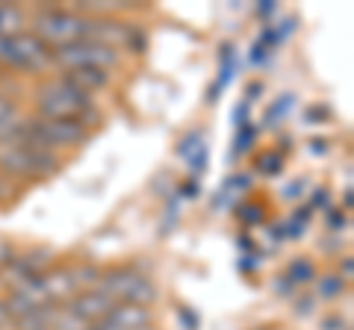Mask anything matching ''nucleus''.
Returning <instances> with one entry per match:
<instances>
[{"instance_id":"1","label":"nucleus","mask_w":354,"mask_h":330,"mask_svg":"<svg viewBox=\"0 0 354 330\" xmlns=\"http://www.w3.org/2000/svg\"><path fill=\"white\" fill-rule=\"evenodd\" d=\"M32 106H36V115L41 118L77 121L88 133L104 124V113L95 104V97L80 92L62 74H50V77L36 80V86H32Z\"/></svg>"},{"instance_id":"2","label":"nucleus","mask_w":354,"mask_h":330,"mask_svg":"<svg viewBox=\"0 0 354 330\" xmlns=\"http://www.w3.org/2000/svg\"><path fill=\"white\" fill-rule=\"evenodd\" d=\"M65 159L59 153L32 145H0V177L9 183H41L62 171Z\"/></svg>"},{"instance_id":"3","label":"nucleus","mask_w":354,"mask_h":330,"mask_svg":"<svg viewBox=\"0 0 354 330\" xmlns=\"http://www.w3.org/2000/svg\"><path fill=\"white\" fill-rule=\"evenodd\" d=\"M30 32L39 36L50 50H59L88 36V18L68 6H41L30 12Z\"/></svg>"},{"instance_id":"4","label":"nucleus","mask_w":354,"mask_h":330,"mask_svg":"<svg viewBox=\"0 0 354 330\" xmlns=\"http://www.w3.org/2000/svg\"><path fill=\"white\" fill-rule=\"evenodd\" d=\"M97 292H104L113 304H136V307H151L157 304L160 289L153 278H148L139 266H113L104 269L97 278Z\"/></svg>"},{"instance_id":"5","label":"nucleus","mask_w":354,"mask_h":330,"mask_svg":"<svg viewBox=\"0 0 354 330\" xmlns=\"http://www.w3.org/2000/svg\"><path fill=\"white\" fill-rule=\"evenodd\" d=\"M0 68L9 71V74H27V77H50L53 71V50L44 45L39 36L32 32H18V36L6 39L3 45V53H0Z\"/></svg>"},{"instance_id":"6","label":"nucleus","mask_w":354,"mask_h":330,"mask_svg":"<svg viewBox=\"0 0 354 330\" xmlns=\"http://www.w3.org/2000/svg\"><path fill=\"white\" fill-rule=\"evenodd\" d=\"M124 62V53L106 45H97L92 39H80L74 45L53 50V68L57 71H80V68H101L115 71Z\"/></svg>"},{"instance_id":"7","label":"nucleus","mask_w":354,"mask_h":330,"mask_svg":"<svg viewBox=\"0 0 354 330\" xmlns=\"http://www.w3.org/2000/svg\"><path fill=\"white\" fill-rule=\"evenodd\" d=\"M50 266H57V254L50 248H30V251H15V257L0 269V283H9V289H15L18 283L30 278H39Z\"/></svg>"},{"instance_id":"8","label":"nucleus","mask_w":354,"mask_h":330,"mask_svg":"<svg viewBox=\"0 0 354 330\" xmlns=\"http://www.w3.org/2000/svg\"><path fill=\"white\" fill-rule=\"evenodd\" d=\"M62 307L77 318V322H83L86 327H92L95 322H101V318L109 316V310H113V301H109L104 292H97V289H83V292H77L74 298L65 301Z\"/></svg>"},{"instance_id":"9","label":"nucleus","mask_w":354,"mask_h":330,"mask_svg":"<svg viewBox=\"0 0 354 330\" xmlns=\"http://www.w3.org/2000/svg\"><path fill=\"white\" fill-rule=\"evenodd\" d=\"M41 283H44V292H48V301L50 304H57V307H62L68 298H74L77 292V286H74V278H71V271H68V262L65 266H50L48 271L41 274Z\"/></svg>"},{"instance_id":"10","label":"nucleus","mask_w":354,"mask_h":330,"mask_svg":"<svg viewBox=\"0 0 354 330\" xmlns=\"http://www.w3.org/2000/svg\"><path fill=\"white\" fill-rule=\"evenodd\" d=\"M109 322L118 330H139L151 324V307H136V304H113L109 310Z\"/></svg>"},{"instance_id":"11","label":"nucleus","mask_w":354,"mask_h":330,"mask_svg":"<svg viewBox=\"0 0 354 330\" xmlns=\"http://www.w3.org/2000/svg\"><path fill=\"white\" fill-rule=\"evenodd\" d=\"M62 77L68 83H74L80 92L86 95H95V92H104L113 86V71H101V68H80V71H62Z\"/></svg>"},{"instance_id":"12","label":"nucleus","mask_w":354,"mask_h":330,"mask_svg":"<svg viewBox=\"0 0 354 330\" xmlns=\"http://www.w3.org/2000/svg\"><path fill=\"white\" fill-rule=\"evenodd\" d=\"M283 278L290 280V283L295 286V292H298L301 286H307V283L316 280V262L310 260V257H295V260H290V266H286Z\"/></svg>"},{"instance_id":"13","label":"nucleus","mask_w":354,"mask_h":330,"mask_svg":"<svg viewBox=\"0 0 354 330\" xmlns=\"http://www.w3.org/2000/svg\"><path fill=\"white\" fill-rule=\"evenodd\" d=\"M313 283H316V286H313L316 298H322V301H337V298H342V295H346V289H348V283L342 280L337 271L319 274V278H316Z\"/></svg>"},{"instance_id":"14","label":"nucleus","mask_w":354,"mask_h":330,"mask_svg":"<svg viewBox=\"0 0 354 330\" xmlns=\"http://www.w3.org/2000/svg\"><path fill=\"white\" fill-rule=\"evenodd\" d=\"M53 313H57V304H50V307H39V310H32L27 316H21L12 322L15 330H50L53 324Z\"/></svg>"},{"instance_id":"15","label":"nucleus","mask_w":354,"mask_h":330,"mask_svg":"<svg viewBox=\"0 0 354 330\" xmlns=\"http://www.w3.org/2000/svg\"><path fill=\"white\" fill-rule=\"evenodd\" d=\"M68 271L74 278V286L77 289H95L97 286V278H101V266H95V262H68Z\"/></svg>"},{"instance_id":"16","label":"nucleus","mask_w":354,"mask_h":330,"mask_svg":"<svg viewBox=\"0 0 354 330\" xmlns=\"http://www.w3.org/2000/svg\"><path fill=\"white\" fill-rule=\"evenodd\" d=\"M24 118L21 115V106L18 101H12V97H3L0 95V142H3L9 133L15 130V124Z\"/></svg>"},{"instance_id":"17","label":"nucleus","mask_w":354,"mask_h":330,"mask_svg":"<svg viewBox=\"0 0 354 330\" xmlns=\"http://www.w3.org/2000/svg\"><path fill=\"white\" fill-rule=\"evenodd\" d=\"M254 168H257L260 174H281L283 168V153L278 148H269V151H260L257 157H254Z\"/></svg>"},{"instance_id":"18","label":"nucleus","mask_w":354,"mask_h":330,"mask_svg":"<svg viewBox=\"0 0 354 330\" xmlns=\"http://www.w3.org/2000/svg\"><path fill=\"white\" fill-rule=\"evenodd\" d=\"M148 50V32L142 30L139 24H130L127 30V39H124V48L121 53H133V57H142V53Z\"/></svg>"},{"instance_id":"19","label":"nucleus","mask_w":354,"mask_h":330,"mask_svg":"<svg viewBox=\"0 0 354 330\" xmlns=\"http://www.w3.org/2000/svg\"><path fill=\"white\" fill-rule=\"evenodd\" d=\"M236 215H239L242 224L254 227V224H263L269 213H266V204H260V201H245V204L236 206Z\"/></svg>"},{"instance_id":"20","label":"nucleus","mask_w":354,"mask_h":330,"mask_svg":"<svg viewBox=\"0 0 354 330\" xmlns=\"http://www.w3.org/2000/svg\"><path fill=\"white\" fill-rule=\"evenodd\" d=\"M201 145H204V133H201V130H189V133H186L180 142H177V157L189 159V153L198 151Z\"/></svg>"},{"instance_id":"21","label":"nucleus","mask_w":354,"mask_h":330,"mask_svg":"<svg viewBox=\"0 0 354 330\" xmlns=\"http://www.w3.org/2000/svg\"><path fill=\"white\" fill-rule=\"evenodd\" d=\"M292 106V95H281L278 101H274V106H269V113H266V124H278V121L290 113Z\"/></svg>"},{"instance_id":"22","label":"nucleus","mask_w":354,"mask_h":330,"mask_svg":"<svg viewBox=\"0 0 354 330\" xmlns=\"http://www.w3.org/2000/svg\"><path fill=\"white\" fill-rule=\"evenodd\" d=\"M251 142H254V127H248V124L236 127V139H234V159L239 157V153H245V151L251 148Z\"/></svg>"},{"instance_id":"23","label":"nucleus","mask_w":354,"mask_h":330,"mask_svg":"<svg viewBox=\"0 0 354 330\" xmlns=\"http://www.w3.org/2000/svg\"><path fill=\"white\" fill-rule=\"evenodd\" d=\"M337 274H339V278L346 280V283H351V278H354V260H351L348 254L339 260V269H337Z\"/></svg>"},{"instance_id":"24","label":"nucleus","mask_w":354,"mask_h":330,"mask_svg":"<svg viewBox=\"0 0 354 330\" xmlns=\"http://www.w3.org/2000/svg\"><path fill=\"white\" fill-rule=\"evenodd\" d=\"M272 289H274V292H278V295H295V286H292L290 280H286V278H283V274H281V278H274V283H272Z\"/></svg>"},{"instance_id":"25","label":"nucleus","mask_w":354,"mask_h":330,"mask_svg":"<svg viewBox=\"0 0 354 330\" xmlns=\"http://www.w3.org/2000/svg\"><path fill=\"white\" fill-rule=\"evenodd\" d=\"M12 257H15V248L9 245V242H0V269H3L6 262L12 260Z\"/></svg>"},{"instance_id":"26","label":"nucleus","mask_w":354,"mask_h":330,"mask_svg":"<svg viewBox=\"0 0 354 330\" xmlns=\"http://www.w3.org/2000/svg\"><path fill=\"white\" fill-rule=\"evenodd\" d=\"M328 224H330V230H342V227L348 224V218H346V213H330Z\"/></svg>"},{"instance_id":"27","label":"nucleus","mask_w":354,"mask_h":330,"mask_svg":"<svg viewBox=\"0 0 354 330\" xmlns=\"http://www.w3.org/2000/svg\"><path fill=\"white\" fill-rule=\"evenodd\" d=\"M6 327H12V316L6 310V301L0 298V330H6Z\"/></svg>"},{"instance_id":"28","label":"nucleus","mask_w":354,"mask_h":330,"mask_svg":"<svg viewBox=\"0 0 354 330\" xmlns=\"http://www.w3.org/2000/svg\"><path fill=\"white\" fill-rule=\"evenodd\" d=\"M313 206H322V210L328 206V189H325V186H322V189H316V195H313Z\"/></svg>"},{"instance_id":"29","label":"nucleus","mask_w":354,"mask_h":330,"mask_svg":"<svg viewBox=\"0 0 354 330\" xmlns=\"http://www.w3.org/2000/svg\"><path fill=\"white\" fill-rule=\"evenodd\" d=\"M92 330H118V327L109 322V318H101V322H95V324H92Z\"/></svg>"},{"instance_id":"30","label":"nucleus","mask_w":354,"mask_h":330,"mask_svg":"<svg viewBox=\"0 0 354 330\" xmlns=\"http://www.w3.org/2000/svg\"><path fill=\"white\" fill-rule=\"evenodd\" d=\"M257 12H260V15H269V12H274V3H260V6H257Z\"/></svg>"},{"instance_id":"31","label":"nucleus","mask_w":354,"mask_h":330,"mask_svg":"<svg viewBox=\"0 0 354 330\" xmlns=\"http://www.w3.org/2000/svg\"><path fill=\"white\" fill-rule=\"evenodd\" d=\"M195 189H198V186H195V183H186V186H183V195H189V197H195V195H198Z\"/></svg>"},{"instance_id":"32","label":"nucleus","mask_w":354,"mask_h":330,"mask_svg":"<svg viewBox=\"0 0 354 330\" xmlns=\"http://www.w3.org/2000/svg\"><path fill=\"white\" fill-rule=\"evenodd\" d=\"M139 330H157V327H151V324H148V327H139Z\"/></svg>"},{"instance_id":"33","label":"nucleus","mask_w":354,"mask_h":330,"mask_svg":"<svg viewBox=\"0 0 354 330\" xmlns=\"http://www.w3.org/2000/svg\"><path fill=\"white\" fill-rule=\"evenodd\" d=\"M83 330H92V327H83Z\"/></svg>"}]
</instances>
